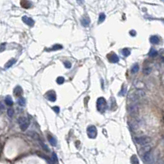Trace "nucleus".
I'll use <instances>...</instances> for the list:
<instances>
[{"mask_svg":"<svg viewBox=\"0 0 164 164\" xmlns=\"http://www.w3.org/2000/svg\"><path fill=\"white\" fill-rule=\"evenodd\" d=\"M17 103H18V104L21 107H24L25 105V99L22 97H20V99L17 100Z\"/></svg>","mask_w":164,"mask_h":164,"instance_id":"19","label":"nucleus"},{"mask_svg":"<svg viewBox=\"0 0 164 164\" xmlns=\"http://www.w3.org/2000/svg\"><path fill=\"white\" fill-rule=\"evenodd\" d=\"M130 35H132V36H135V35H136L135 30H130Z\"/></svg>","mask_w":164,"mask_h":164,"instance_id":"34","label":"nucleus"},{"mask_svg":"<svg viewBox=\"0 0 164 164\" xmlns=\"http://www.w3.org/2000/svg\"><path fill=\"white\" fill-rule=\"evenodd\" d=\"M64 81H65V79H64L62 76H59L58 79H57V83H58V84H63Z\"/></svg>","mask_w":164,"mask_h":164,"instance_id":"27","label":"nucleus"},{"mask_svg":"<svg viewBox=\"0 0 164 164\" xmlns=\"http://www.w3.org/2000/svg\"><path fill=\"white\" fill-rule=\"evenodd\" d=\"M150 72H151L150 68H146V69L144 70V73H145V74H149Z\"/></svg>","mask_w":164,"mask_h":164,"instance_id":"33","label":"nucleus"},{"mask_svg":"<svg viewBox=\"0 0 164 164\" xmlns=\"http://www.w3.org/2000/svg\"><path fill=\"white\" fill-rule=\"evenodd\" d=\"M1 108H2V110H3V104H1Z\"/></svg>","mask_w":164,"mask_h":164,"instance_id":"38","label":"nucleus"},{"mask_svg":"<svg viewBox=\"0 0 164 164\" xmlns=\"http://www.w3.org/2000/svg\"><path fill=\"white\" fill-rule=\"evenodd\" d=\"M22 21L24 23H25L27 25H29V26H33V25H35V21L33 19H31L30 17H29V16H24L22 17Z\"/></svg>","mask_w":164,"mask_h":164,"instance_id":"10","label":"nucleus"},{"mask_svg":"<svg viewBox=\"0 0 164 164\" xmlns=\"http://www.w3.org/2000/svg\"><path fill=\"white\" fill-rule=\"evenodd\" d=\"M138 71H139V65H138L137 63L134 64L133 67H132V68H131V72L136 73V72H138Z\"/></svg>","mask_w":164,"mask_h":164,"instance_id":"23","label":"nucleus"},{"mask_svg":"<svg viewBox=\"0 0 164 164\" xmlns=\"http://www.w3.org/2000/svg\"><path fill=\"white\" fill-rule=\"evenodd\" d=\"M16 60L15 59V58H12V59L9 60L8 62L6 63V65H5V68H10L14 63H16Z\"/></svg>","mask_w":164,"mask_h":164,"instance_id":"14","label":"nucleus"},{"mask_svg":"<svg viewBox=\"0 0 164 164\" xmlns=\"http://www.w3.org/2000/svg\"><path fill=\"white\" fill-rule=\"evenodd\" d=\"M150 149H151V147L150 146H145V147H144V148L141 149V152H143L144 154L145 153H147V152H149V151H150Z\"/></svg>","mask_w":164,"mask_h":164,"instance_id":"26","label":"nucleus"},{"mask_svg":"<svg viewBox=\"0 0 164 164\" xmlns=\"http://www.w3.org/2000/svg\"><path fill=\"white\" fill-rule=\"evenodd\" d=\"M149 55L150 57H153V58H154V57H156L157 55H158V52H157V50H155V49H151L149 53Z\"/></svg>","mask_w":164,"mask_h":164,"instance_id":"21","label":"nucleus"},{"mask_svg":"<svg viewBox=\"0 0 164 164\" xmlns=\"http://www.w3.org/2000/svg\"><path fill=\"white\" fill-rule=\"evenodd\" d=\"M53 162H54L55 163H58V158H57V156H56V154H53Z\"/></svg>","mask_w":164,"mask_h":164,"instance_id":"31","label":"nucleus"},{"mask_svg":"<svg viewBox=\"0 0 164 164\" xmlns=\"http://www.w3.org/2000/svg\"><path fill=\"white\" fill-rule=\"evenodd\" d=\"M134 142L140 145H147L150 142V138L147 136H139V137L134 138Z\"/></svg>","mask_w":164,"mask_h":164,"instance_id":"4","label":"nucleus"},{"mask_svg":"<svg viewBox=\"0 0 164 164\" xmlns=\"http://www.w3.org/2000/svg\"><path fill=\"white\" fill-rule=\"evenodd\" d=\"M130 127H131L133 130H136L139 127V123L138 121H131L130 122Z\"/></svg>","mask_w":164,"mask_h":164,"instance_id":"20","label":"nucleus"},{"mask_svg":"<svg viewBox=\"0 0 164 164\" xmlns=\"http://www.w3.org/2000/svg\"><path fill=\"white\" fill-rule=\"evenodd\" d=\"M21 6L25 8H29L31 6L30 3L29 1H26V0H22L21 1Z\"/></svg>","mask_w":164,"mask_h":164,"instance_id":"16","label":"nucleus"},{"mask_svg":"<svg viewBox=\"0 0 164 164\" xmlns=\"http://www.w3.org/2000/svg\"><path fill=\"white\" fill-rule=\"evenodd\" d=\"M62 49V46L59 45H55L53 47H52L51 49H47V51H56V50H59V49Z\"/></svg>","mask_w":164,"mask_h":164,"instance_id":"18","label":"nucleus"},{"mask_svg":"<svg viewBox=\"0 0 164 164\" xmlns=\"http://www.w3.org/2000/svg\"><path fill=\"white\" fill-rule=\"evenodd\" d=\"M8 115L9 117H12L14 115V110L12 109V108H9V109H8Z\"/></svg>","mask_w":164,"mask_h":164,"instance_id":"28","label":"nucleus"},{"mask_svg":"<svg viewBox=\"0 0 164 164\" xmlns=\"http://www.w3.org/2000/svg\"><path fill=\"white\" fill-rule=\"evenodd\" d=\"M88 136L91 139H94L97 135V129L94 126H90L87 129Z\"/></svg>","mask_w":164,"mask_h":164,"instance_id":"6","label":"nucleus"},{"mask_svg":"<svg viewBox=\"0 0 164 164\" xmlns=\"http://www.w3.org/2000/svg\"><path fill=\"white\" fill-rule=\"evenodd\" d=\"M162 1H164V0H162Z\"/></svg>","mask_w":164,"mask_h":164,"instance_id":"39","label":"nucleus"},{"mask_svg":"<svg viewBox=\"0 0 164 164\" xmlns=\"http://www.w3.org/2000/svg\"><path fill=\"white\" fill-rule=\"evenodd\" d=\"M3 50H4V44H3V45H2V48H1V52H3Z\"/></svg>","mask_w":164,"mask_h":164,"instance_id":"37","label":"nucleus"},{"mask_svg":"<svg viewBox=\"0 0 164 164\" xmlns=\"http://www.w3.org/2000/svg\"><path fill=\"white\" fill-rule=\"evenodd\" d=\"M127 109H128V112L130 115H134L139 112V105H138L137 102H130Z\"/></svg>","mask_w":164,"mask_h":164,"instance_id":"3","label":"nucleus"},{"mask_svg":"<svg viewBox=\"0 0 164 164\" xmlns=\"http://www.w3.org/2000/svg\"><path fill=\"white\" fill-rule=\"evenodd\" d=\"M40 144H41V146H42V147H43V148H44V149H45V150H46V151H47V152H49V148H48V146H47V145H45V144H44L43 142H41V141H40Z\"/></svg>","mask_w":164,"mask_h":164,"instance_id":"29","label":"nucleus"},{"mask_svg":"<svg viewBox=\"0 0 164 164\" xmlns=\"http://www.w3.org/2000/svg\"><path fill=\"white\" fill-rule=\"evenodd\" d=\"M5 103H6V104L8 105V106H12V105L13 104V102H12V98H11V96H9V95H8V96L5 98Z\"/></svg>","mask_w":164,"mask_h":164,"instance_id":"17","label":"nucleus"},{"mask_svg":"<svg viewBox=\"0 0 164 164\" xmlns=\"http://www.w3.org/2000/svg\"><path fill=\"white\" fill-rule=\"evenodd\" d=\"M49 141L50 144L53 145V146H56L57 145V139L53 136H49Z\"/></svg>","mask_w":164,"mask_h":164,"instance_id":"15","label":"nucleus"},{"mask_svg":"<svg viewBox=\"0 0 164 164\" xmlns=\"http://www.w3.org/2000/svg\"><path fill=\"white\" fill-rule=\"evenodd\" d=\"M131 163L132 164H139V160H138V158L136 155H133L131 157Z\"/></svg>","mask_w":164,"mask_h":164,"instance_id":"22","label":"nucleus"},{"mask_svg":"<svg viewBox=\"0 0 164 164\" xmlns=\"http://www.w3.org/2000/svg\"><path fill=\"white\" fill-rule=\"evenodd\" d=\"M89 19L88 17H84V18H83V19L81 20V24H82V25L83 26H84V27H88L89 25Z\"/></svg>","mask_w":164,"mask_h":164,"instance_id":"13","label":"nucleus"},{"mask_svg":"<svg viewBox=\"0 0 164 164\" xmlns=\"http://www.w3.org/2000/svg\"><path fill=\"white\" fill-rule=\"evenodd\" d=\"M13 93H14V94L17 97L21 96V94H22V89H21V87H20V86H16V87L15 88V89H14Z\"/></svg>","mask_w":164,"mask_h":164,"instance_id":"11","label":"nucleus"},{"mask_svg":"<svg viewBox=\"0 0 164 164\" xmlns=\"http://www.w3.org/2000/svg\"><path fill=\"white\" fill-rule=\"evenodd\" d=\"M126 88H125V89H122V90H121V92L120 93V95H124L125 94H126Z\"/></svg>","mask_w":164,"mask_h":164,"instance_id":"35","label":"nucleus"},{"mask_svg":"<svg viewBox=\"0 0 164 164\" xmlns=\"http://www.w3.org/2000/svg\"><path fill=\"white\" fill-rule=\"evenodd\" d=\"M108 60L111 62H112V63H117V62H119V58L117 57V55L115 54L114 53H110V54H108Z\"/></svg>","mask_w":164,"mask_h":164,"instance_id":"9","label":"nucleus"},{"mask_svg":"<svg viewBox=\"0 0 164 164\" xmlns=\"http://www.w3.org/2000/svg\"><path fill=\"white\" fill-rule=\"evenodd\" d=\"M45 98L51 102H54L56 100V94L54 91H49L45 94Z\"/></svg>","mask_w":164,"mask_h":164,"instance_id":"8","label":"nucleus"},{"mask_svg":"<svg viewBox=\"0 0 164 164\" xmlns=\"http://www.w3.org/2000/svg\"><path fill=\"white\" fill-rule=\"evenodd\" d=\"M64 65H65V67L67 68H71V64L69 62H64Z\"/></svg>","mask_w":164,"mask_h":164,"instance_id":"32","label":"nucleus"},{"mask_svg":"<svg viewBox=\"0 0 164 164\" xmlns=\"http://www.w3.org/2000/svg\"><path fill=\"white\" fill-rule=\"evenodd\" d=\"M143 159H144V161H145L147 163H153L154 161V155H153V154L150 151H149V152L145 153L144 154H143Z\"/></svg>","mask_w":164,"mask_h":164,"instance_id":"7","label":"nucleus"},{"mask_svg":"<svg viewBox=\"0 0 164 164\" xmlns=\"http://www.w3.org/2000/svg\"><path fill=\"white\" fill-rule=\"evenodd\" d=\"M105 17H106V16H105L104 13H100V15H99V23H102L103 21L105 20Z\"/></svg>","mask_w":164,"mask_h":164,"instance_id":"25","label":"nucleus"},{"mask_svg":"<svg viewBox=\"0 0 164 164\" xmlns=\"http://www.w3.org/2000/svg\"><path fill=\"white\" fill-rule=\"evenodd\" d=\"M163 164H164V163H163Z\"/></svg>","mask_w":164,"mask_h":164,"instance_id":"40","label":"nucleus"},{"mask_svg":"<svg viewBox=\"0 0 164 164\" xmlns=\"http://www.w3.org/2000/svg\"><path fill=\"white\" fill-rule=\"evenodd\" d=\"M76 1H77V3H78L79 4H82L83 2H84V0H76Z\"/></svg>","mask_w":164,"mask_h":164,"instance_id":"36","label":"nucleus"},{"mask_svg":"<svg viewBox=\"0 0 164 164\" xmlns=\"http://www.w3.org/2000/svg\"><path fill=\"white\" fill-rule=\"evenodd\" d=\"M144 95H145L144 91H143L141 89H137L134 93H131L129 95V100L131 101V102H137L139 99L144 97Z\"/></svg>","mask_w":164,"mask_h":164,"instance_id":"1","label":"nucleus"},{"mask_svg":"<svg viewBox=\"0 0 164 164\" xmlns=\"http://www.w3.org/2000/svg\"><path fill=\"white\" fill-rule=\"evenodd\" d=\"M53 110L56 112V113H59V112H60V108H58V107H53Z\"/></svg>","mask_w":164,"mask_h":164,"instance_id":"30","label":"nucleus"},{"mask_svg":"<svg viewBox=\"0 0 164 164\" xmlns=\"http://www.w3.org/2000/svg\"><path fill=\"white\" fill-rule=\"evenodd\" d=\"M122 54L124 55L125 57H128L129 55L130 54V50L129 49H124L122 50Z\"/></svg>","mask_w":164,"mask_h":164,"instance_id":"24","label":"nucleus"},{"mask_svg":"<svg viewBox=\"0 0 164 164\" xmlns=\"http://www.w3.org/2000/svg\"><path fill=\"white\" fill-rule=\"evenodd\" d=\"M149 40H150V42L152 44H154V45H158V43H159V38L158 37V36L156 35H153L151 36L150 39H149Z\"/></svg>","mask_w":164,"mask_h":164,"instance_id":"12","label":"nucleus"},{"mask_svg":"<svg viewBox=\"0 0 164 164\" xmlns=\"http://www.w3.org/2000/svg\"><path fill=\"white\" fill-rule=\"evenodd\" d=\"M18 121H19L20 127H21V130H23V131L26 130L28 128L29 125H30V121H29L28 118H26V117H20Z\"/></svg>","mask_w":164,"mask_h":164,"instance_id":"5","label":"nucleus"},{"mask_svg":"<svg viewBox=\"0 0 164 164\" xmlns=\"http://www.w3.org/2000/svg\"><path fill=\"white\" fill-rule=\"evenodd\" d=\"M107 108V102L104 98H99V99L97 100V108L99 112H104L106 110Z\"/></svg>","mask_w":164,"mask_h":164,"instance_id":"2","label":"nucleus"}]
</instances>
